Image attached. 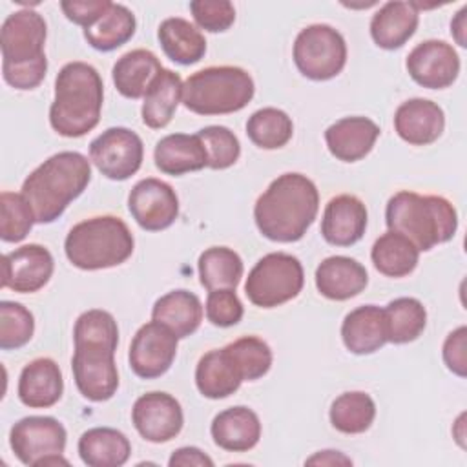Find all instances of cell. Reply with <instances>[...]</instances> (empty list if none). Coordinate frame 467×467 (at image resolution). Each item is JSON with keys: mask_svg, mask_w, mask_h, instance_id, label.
<instances>
[{"mask_svg": "<svg viewBox=\"0 0 467 467\" xmlns=\"http://www.w3.org/2000/svg\"><path fill=\"white\" fill-rule=\"evenodd\" d=\"M319 210L316 184L303 173L288 171L270 182L254 206L259 232L275 243L299 241Z\"/></svg>", "mask_w": 467, "mask_h": 467, "instance_id": "1", "label": "cell"}, {"mask_svg": "<svg viewBox=\"0 0 467 467\" xmlns=\"http://www.w3.org/2000/svg\"><path fill=\"white\" fill-rule=\"evenodd\" d=\"M91 181V164L78 151H58L35 168L22 184V195L33 210L35 223L57 221Z\"/></svg>", "mask_w": 467, "mask_h": 467, "instance_id": "2", "label": "cell"}, {"mask_svg": "<svg viewBox=\"0 0 467 467\" xmlns=\"http://www.w3.org/2000/svg\"><path fill=\"white\" fill-rule=\"evenodd\" d=\"M102 100L104 86L99 71L86 62H67L55 78L49 124L62 137H82L99 124Z\"/></svg>", "mask_w": 467, "mask_h": 467, "instance_id": "3", "label": "cell"}, {"mask_svg": "<svg viewBox=\"0 0 467 467\" xmlns=\"http://www.w3.org/2000/svg\"><path fill=\"white\" fill-rule=\"evenodd\" d=\"M46 35V20L33 9L15 11L4 20L0 29L2 75L15 89H33L44 80Z\"/></svg>", "mask_w": 467, "mask_h": 467, "instance_id": "4", "label": "cell"}, {"mask_svg": "<svg viewBox=\"0 0 467 467\" xmlns=\"http://www.w3.org/2000/svg\"><path fill=\"white\" fill-rule=\"evenodd\" d=\"M389 230L405 235L420 252L454 237L458 228L456 208L441 195H420L401 190L394 193L385 208Z\"/></svg>", "mask_w": 467, "mask_h": 467, "instance_id": "5", "label": "cell"}, {"mask_svg": "<svg viewBox=\"0 0 467 467\" xmlns=\"http://www.w3.org/2000/svg\"><path fill=\"white\" fill-rule=\"evenodd\" d=\"M135 248L128 224L115 215H97L75 224L64 241L69 263L80 270H102L122 265Z\"/></svg>", "mask_w": 467, "mask_h": 467, "instance_id": "6", "label": "cell"}, {"mask_svg": "<svg viewBox=\"0 0 467 467\" xmlns=\"http://www.w3.org/2000/svg\"><path fill=\"white\" fill-rule=\"evenodd\" d=\"M250 73L237 66H210L182 82L186 109L197 115H226L243 109L254 97Z\"/></svg>", "mask_w": 467, "mask_h": 467, "instance_id": "7", "label": "cell"}, {"mask_svg": "<svg viewBox=\"0 0 467 467\" xmlns=\"http://www.w3.org/2000/svg\"><path fill=\"white\" fill-rule=\"evenodd\" d=\"M305 285V272L292 254L272 252L263 255L250 270L244 294L252 305L261 308L279 306L299 296Z\"/></svg>", "mask_w": 467, "mask_h": 467, "instance_id": "8", "label": "cell"}, {"mask_svg": "<svg viewBox=\"0 0 467 467\" xmlns=\"http://www.w3.org/2000/svg\"><path fill=\"white\" fill-rule=\"evenodd\" d=\"M294 62L310 80H330L347 64L343 35L328 24H312L301 29L294 42Z\"/></svg>", "mask_w": 467, "mask_h": 467, "instance_id": "9", "label": "cell"}, {"mask_svg": "<svg viewBox=\"0 0 467 467\" xmlns=\"http://www.w3.org/2000/svg\"><path fill=\"white\" fill-rule=\"evenodd\" d=\"M75 352L71 358L73 379L78 392L89 401H106L119 389V370L115 350L119 343L73 339Z\"/></svg>", "mask_w": 467, "mask_h": 467, "instance_id": "10", "label": "cell"}, {"mask_svg": "<svg viewBox=\"0 0 467 467\" xmlns=\"http://www.w3.org/2000/svg\"><path fill=\"white\" fill-rule=\"evenodd\" d=\"M66 429L51 416H27L18 420L9 432V445L24 465H67L62 458Z\"/></svg>", "mask_w": 467, "mask_h": 467, "instance_id": "11", "label": "cell"}, {"mask_svg": "<svg viewBox=\"0 0 467 467\" xmlns=\"http://www.w3.org/2000/svg\"><path fill=\"white\" fill-rule=\"evenodd\" d=\"M142 139L128 128H108L89 144V161L111 181H126L142 164Z\"/></svg>", "mask_w": 467, "mask_h": 467, "instance_id": "12", "label": "cell"}, {"mask_svg": "<svg viewBox=\"0 0 467 467\" xmlns=\"http://www.w3.org/2000/svg\"><path fill=\"white\" fill-rule=\"evenodd\" d=\"M179 337L162 323H144L133 336L128 359L135 376L153 379L166 374L175 359Z\"/></svg>", "mask_w": 467, "mask_h": 467, "instance_id": "13", "label": "cell"}, {"mask_svg": "<svg viewBox=\"0 0 467 467\" xmlns=\"http://www.w3.org/2000/svg\"><path fill=\"white\" fill-rule=\"evenodd\" d=\"M128 208L142 230L161 232L175 223L179 215V197L168 182L146 177L131 188Z\"/></svg>", "mask_w": 467, "mask_h": 467, "instance_id": "14", "label": "cell"}, {"mask_svg": "<svg viewBox=\"0 0 467 467\" xmlns=\"http://www.w3.org/2000/svg\"><path fill=\"white\" fill-rule=\"evenodd\" d=\"M131 421L144 440L164 443L181 432L184 414L181 403L171 394L153 390L135 400Z\"/></svg>", "mask_w": 467, "mask_h": 467, "instance_id": "15", "label": "cell"}, {"mask_svg": "<svg viewBox=\"0 0 467 467\" xmlns=\"http://www.w3.org/2000/svg\"><path fill=\"white\" fill-rule=\"evenodd\" d=\"M407 71L410 78L429 89L452 86L460 73V57L445 40H425L407 55Z\"/></svg>", "mask_w": 467, "mask_h": 467, "instance_id": "16", "label": "cell"}, {"mask_svg": "<svg viewBox=\"0 0 467 467\" xmlns=\"http://www.w3.org/2000/svg\"><path fill=\"white\" fill-rule=\"evenodd\" d=\"M55 270L51 252L42 244H24L4 255L2 288L33 294L44 288Z\"/></svg>", "mask_w": 467, "mask_h": 467, "instance_id": "17", "label": "cell"}, {"mask_svg": "<svg viewBox=\"0 0 467 467\" xmlns=\"http://www.w3.org/2000/svg\"><path fill=\"white\" fill-rule=\"evenodd\" d=\"M367 206L361 199L350 193L332 197L323 212L321 235L328 244L352 246L367 230Z\"/></svg>", "mask_w": 467, "mask_h": 467, "instance_id": "18", "label": "cell"}, {"mask_svg": "<svg viewBox=\"0 0 467 467\" xmlns=\"http://www.w3.org/2000/svg\"><path fill=\"white\" fill-rule=\"evenodd\" d=\"M445 128L443 109L429 99H409L394 113V130L412 146H427L438 140Z\"/></svg>", "mask_w": 467, "mask_h": 467, "instance_id": "19", "label": "cell"}, {"mask_svg": "<svg viewBox=\"0 0 467 467\" xmlns=\"http://www.w3.org/2000/svg\"><path fill=\"white\" fill-rule=\"evenodd\" d=\"M379 126L367 117H345L325 130V142L328 151L343 162H356L370 153Z\"/></svg>", "mask_w": 467, "mask_h": 467, "instance_id": "20", "label": "cell"}, {"mask_svg": "<svg viewBox=\"0 0 467 467\" xmlns=\"http://www.w3.org/2000/svg\"><path fill=\"white\" fill-rule=\"evenodd\" d=\"M368 274L361 263L347 255H330L316 268V288L332 301H347L365 290Z\"/></svg>", "mask_w": 467, "mask_h": 467, "instance_id": "21", "label": "cell"}, {"mask_svg": "<svg viewBox=\"0 0 467 467\" xmlns=\"http://www.w3.org/2000/svg\"><path fill=\"white\" fill-rule=\"evenodd\" d=\"M64 390L60 367L51 358L29 361L18 378V398L29 409L53 407Z\"/></svg>", "mask_w": 467, "mask_h": 467, "instance_id": "22", "label": "cell"}, {"mask_svg": "<svg viewBox=\"0 0 467 467\" xmlns=\"http://www.w3.org/2000/svg\"><path fill=\"white\" fill-rule=\"evenodd\" d=\"M213 443L230 452H246L254 449L261 438L259 416L243 405L219 412L210 427Z\"/></svg>", "mask_w": 467, "mask_h": 467, "instance_id": "23", "label": "cell"}, {"mask_svg": "<svg viewBox=\"0 0 467 467\" xmlns=\"http://www.w3.org/2000/svg\"><path fill=\"white\" fill-rule=\"evenodd\" d=\"M155 166L166 175H184L208 166V153L199 135L171 133L155 144Z\"/></svg>", "mask_w": 467, "mask_h": 467, "instance_id": "24", "label": "cell"}, {"mask_svg": "<svg viewBox=\"0 0 467 467\" xmlns=\"http://www.w3.org/2000/svg\"><path fill=\"white\" fill-rule=\"evenodd\" d=\"M341 339L352 354H372L387 343L383 308L363 305L350 310L341 323Z\"/></svg>", "mask_w": 467, "mask_h": 467, "instance_id": "25", "label": "cell"}, {"mask_svg": "<svg viewBox=\"0 0 467 467\" xmlns=\"http://www.w3.org/2000/svg\"><path fill=\"white\" fill-rule=\"evenodd\" d=\"M420 11L412 2H387L370 20V36L381 49H398L416 33Z\"/></svg>", "mask_w": 467, "mask_h": 467, "instance_id": "26", "label": "cell"}, {"mask_svg": "<svg viewBox=\"0 0 467 467\" xmlns=\"http://www.w3.org/2000/svg\"><path fill=\"white\" fill-rule=\"evenodd\" d=\"M241 383L243 376L224 347L201 356L195 367V385L204 398H228L241 387Z\"/></svg>", "mask_w": 467, "mask_h": 467, "instance_id": "27", "label": "cell"}, {"mask_svg": "<svg viewBox=\"0 0 467 467\" xmlns=\"http://www.w3.org/2000/svg\"><path fill=\"white\" fill-rule=\"evenodd\" d=\"M161 60L150 49H131L113 66L111 77L117 91L126 99H144L155 77L162 71Z\"/></svg>", "mask_w": 467, "mask_h": 467, "instance_id": "28", "label": "cell"}, {"mask_svg": "<svg viewBox=\"0 0 467 467\" xmlns=\"http://www.w3.org/2000/svg\"><path fill=\"white\" fill-rule=\"evenodd\" d=\"M151 319L166 325L179 339L188 337L202 321L201 299L184 288L171 290L155 301Z\"/></svg>", "mask_w": 467, "mask_h": 467, "instance_id": "29", "label": "cell"}, {"mask_svg": "<svg viewBox=\"0 0 467 467\" xmlns=\"http://www.w3.org/2000/svg\"><path fill=\"white\" fill-rule=\"evenodd\" d=\"M78 454L89 467H120L131 454V443L117 429L93 427L78 438Z\"/></svg>", "mask_w": 467, "mask_h": 467, "instance_id": "30", "label": "cell"}, {"mask_svg": "<svg viewBox=\"0 0 467 467\" xmlns=\"http://www.w3.org/2000/svg\"><path fill=\"white\" fill-rule=\"evenodd\" d=\"M157 36L164 55L181 66H192L206 53V40L202 33L186 18L170 16L162 20L157 29Z\"/></svg>", "mask_w": 467, "mask_h": 467, "instance_id": "31", "label": "cell"}, {"mask_svg": "<svg viewBox=\"0 0 467 467\" xmlns=\"http://www.w3.org/2000/svg\"><path fill=\"white\" fill-rule=\"evenodd\" d=\"M182 99V80L179 73L162 69L148 88L142 102V122L151 130H161L170 124Z\"/></svg>", "mask_w": 467, "mask_h": 467, "instance_id": "32", "label": "cell"}, {"mask_svg": "<svg viewBox=\"0 0 467 467\" xmlns=\"http://www.w3.org/2000/svg\"><path fill=\"white\" fill-rule=\"evenodd\" d=\"M370 259L379 274L387 277H405L416 268L420 250L405 235L389 230L374 241Z\"/></svg>", "mask_w": 467, "mask_h": 467, "instance_id": "33", "label": "cell"}, {"mask_svg": "<svg viewBox=\"0 0 467 467\" xmlns=\"http://www.w3.org/2000/svg\"><path fill=\"white\" fill-rule=\"evenodd\" d=\"M135 15L122 4H111L109 9L89 27L84 29V38L97 51H113L126 44L135 33Z\"/></svg>", "mask_w": 467, "mask_h": 467, "instance_id": "34", "label": "cell"}, {"mask_svg": "<svg viewBox=\"0 0 467 467\" xmlns=\"http://www.w3.org/2000/svg\"><path fill=\"white\" fill-rule=\"evenodd\" d=\"M199 279L206 290L234 288L243 277V259L239 254L228 246L206 248L197 261Z\"/></svg>", "mask_w": 467, "mask_h": 467, "instance_id": "35", "label": "cell"}, {"mask_svg": "<svg viewBox=\"0 0 467 467\" xmlns=\"http://www.w3.org/2000/svg\"><path fill=\"white\" fill-rule=\"evenodd\" d=\"M387 341L403 345L418 339L427 325V310L416 297H396L385 308Z\"/></svg>", "mask_w": 467, "mask_h": 467, "instance_id": "36", "label": "cell"}, {"mask_svg": "<svg viewBox=\"0 0 467 467\" xmlns=\"http://www.w3.org/2000/svg\"><path fill=\"white\" fill-rule=\"evenodd\" d=\"M376 418L374 400L361 390L343 392L330 405V423L343 434H361Z\"/></svg>", "mask_w": 467, "mask_h": 467, "instance_id": "37", "label": "cell"}, {"mask_svg": "<svg viewBox=\"0 0 467 467\" xmlns=\"http://www.w3.org/2000/svg\"><path fill=\"white\" fill-rule=\"evenodd\" d=\"M294 133L292 119L277 108H261L246 120L248 139L263 150L283 148Z\"/></svg>", "mask_w": 467, "mask_h": 467, "instance_id": "38", "label": "cell"}, {"mask_svg": "<svg viewBox=\"0 0 467 467\" xmlns=\"http://www.w3.org/2000/svg\"><path fill=\"white\" fill-rule=\"evenodd\" d=\"M224 348L235 361L243 381H255L272 367V350L268 343L257 336H243L228 343Z\"/></svg>", "mask_w": 467, "mask_h": 467, "instance_id": "39", "label": "cell"}, {"mask_svg": "<svg viewBox=\"0 0 467 467\" xmlns=\"http://www.w3.org/2000/svg\"><path fill=\"white\" fill-rule=\"evenodd\" d=\"M35 215L22 193H0V237L4 243L22 241L33 228Z\"/></svg>", "mask_w": 467, "mask_h": 467, "instance_id": "40", "label": "cell"}, {"mask_svg": "<svg viewBox=\"0 0 467 467\" xmlns=\"http://www.w3.org/2000/svg\"><path fill=\"white\" fill-rule=\"evenodd\" d=\"M35 317L20 303L2 301L0 303V348L13 350L20 348L33 337Z\"/></svg>", "mask_w": 467, "mask_h": 467, "instance_id": "41", "label": "cell"}, {"mask_svg": "<svg viewBox=\"0 0 467 467\" xmlns=\"http://www.w3.org/2000/svg\"><path fill=\"white\" fill-rule=\"evenodd\" d=\"M208 153V168L226 170L237 162L241 155L239 139L226 126H206L197 131Z\"/></svg>", "mask_w": 467, "mask_h": 467, "instance_id": "42", "label": "cell"}, {"mask_svg": "<svg viewBox=\"0 0 467 467\" xmlns=\"http://www.w3.org/2000/svg\"><path fill=\"white\" fill-rule=\"evenodd\" d=\"M190 11L197 26L210 33H223L235 22V9L228 0H193Z\"/></svg>", "mask_w": 467, "mask_h": 467, "instance_id": "43", "label": "cell"}, {"mask_svg": "<svg viewBox=\"0 0 467 467\" xmlns=\"http://www.w3.org/2000/svg\"><path fill=\"white\" fill-rule=\"evenodd\" d=\"M244 308L234 288L212 290L206 299V319L215 327H234L243 319Z\"/></svg>", "mask_w": 467, "mask_h": 467, "instance_id": "44", "label": "cell"}, {"mask_svg": "<svg viewBox=\"0 0 467 467\" xmlns=\"http://www.w3.org/2000/svg\"><path fill=\"white\" fill-rule=\"evenodd\" d=\"M111 4L113 2L109 0H64L60 2V9L67 20L86 29L93 26L109 9Z\"/></svg>", "mask_w": 467, "mask_h": 467, "instance_id": "45", "label": "cell"}, {"mask_svg": "<svg viewBox=\"0 0 467 467\" xmlns=\"http://www.w3.org/2000/svg\"><path fill=\"white\" fill-rule=\"evenodd\" d=\"M465 337H467V328L462 325L456 330H452L443 343V361L447 368L460 376H467V354H465Z\"/></svg>", "mask_w": 467, "mask_h": 467, "instance_id": "46", "label": "cell"}, {"mask_svg": "<svg viewBox=\"0 0 467 467\" xmlns=\"http://www.w3.org/2000/svg\"><path fill=\"white\" fill-rule=\"evenodd\" d=\"M170 467H213V460L197 447H179L168 460Z\"/></svg>", "mask_w": 467, "mask_h": 467, "instance_id": "47", "label": "cell"}, {"mask_svg": "<svg viewBox=\"0 0 467 467\" xmlns=\"http://www.w3.org/2000/svg\"><path fill=\"white\" fill-rule=\"evenodd\" d=\"M306 463H316V465H337V463H352L350 458L343 456L339 451H319L317 454H314L312 458L306 460Z\"/></svg>", "mask_w": 467, "mask_h": 467, "instance_id": "48", "label": "cell"}, {"mask_svg": "<svg viewBox=\"0 0 467 467\" xmlns=\"http://www.w3.org/2000/svg\"><path fill=\"white\" fill-rule=\"evenodd\" d=\"M465 13H467V7H462L460 13L456 15V18L451 22V33L454 35L456 42L465 47V36H463V31H465Z\"/></svg>", "mask_w": 467, "mask_h": 467, "instance_id": "49", "label": "cell"}]
</instances>
